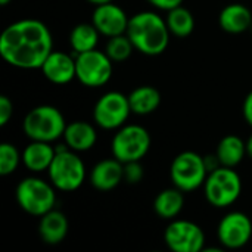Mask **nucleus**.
<instances>
[{
    "instance_id": "1",
    "label": "nucleus",
    "mask_w": 252,
    "mask_h": 252,
    "mask_svg": "<svg viewBox=\"0 0 252 252\" xmlns=\"http://www.w3.org/2000/svg\"><path fill=\"white\" fill-rule=\"evenodd\" d=\"M53 52L49 28L37 19H21L6 27L0 35V55L12 66L21 69L41 68Z\"/></svg>"
},
{
    "instance_id": "2",
    "label": "nucleus",
    "mask_w": 252,
    "mask_h": 252,
    "mask_svg": "<svg viewBox=\"0 0 252 252\" xmlns=\"http://www.w3.org/2000/svg\"><path fill=\"white\" fill-rule=\"evenodd\" d=\"M126 34L136 50L148 56H157L165 52L171 32L165 19L155 12L145 10L130 18Z\"/></svg>"
},
{
    "instance_id": "3",
    "label": "nucleus",
    "mask_w": 252,
    "mask_h": 252,
    "mask_svg": "<svg viewBox=\"0 0 252 252\" xmlns=\"http://www.w3.org/2000/svg\"><path fill=\"white\" fill-rule=\"evenodd\" d=\"M52 185L62 192L77 190L86 179L83 159L66 145L56 149V155L47 170Z\"/></svg>"
},
{
    "instance_id": "4",
    "label": "nucleus",
    "mask_w": 252,
    "mask_h": 252,
    "mask_svg": "<svg viewBox=\"0 0 252 252\" xmlns=\"http://www.w3.org/2000/svg\"><path fill=\"white\" fill-rule=\"evenodd\" d=\"M66 123L62 112L50 105H40L32 108L24 118V133L31 140L55 142L63 136Z\"/></svg>"
},
{
    "instance_id": "5",
    "label": "nucleus",
    "mask_w": 252,
    "mask_h": 252,
    "mask_svg": "<svg viewBox=\"0 0 252 252\" xmlns=\"http://www.w3.org/2000/svg\"><path fill=\"white\" fill-rule=\"evenodd\" d=\"M204 193L210 205L226 208L235 204L242 193V180L230 167H219L208 173L204 183Z\"/></svg>"
},
{
    "instance_id": "6",
    "label": "nucleus",
    "mask_w": 252,
    "mask_h": 252,
    "mask_svg": "<svg viewBox=\"0 0 252 252\" xmlns=\"http://www.w3.org/2000/svg\"><path fill=\"white\" fill-rule=\"evenodd\" d=\"M16 202L27 214L41 217L53 210L56 193L47 182L38 177H27L16 186Z\"/></svg>"
},
{
    "instance_id": "7",
    "label": "nucleus",
    "mask_w": 252,
    "mask_h": 252,
    "mask_svg": "<svg viewBox=\"0 0 252 252\" xmlns=\"http://www.w3.org/2000/svg\"><path fill=\"white\" fill-rule=\"evenodd\" d=\"M208 176L205 158L196 152L186 151L179 154L170 167L173 185L183 192H193L204 186Z\"/></svg>"
},
{
    "instance_id": "8",
    "label": "nucleus",
    "mask_w": 252,
    "mask_h": 252,
    "mask_svg": "<svg viewBox=\"0 0 252 252\" xmlns=\"http://www.w3.org/2000/svg\"><path fill=\"white\" fill-rule=\"evenodd\" d=\"M151 148V136L142 126L130 124L118 128L112 137L111 151L114 158L123 164L131 161H140Z\"/></svg>"
},
{
    "instance_id": "9",
    "label": "nucleus",
    "mask_w": 252,
    "mask_h": 252,
    "mask_svg": "<svg viewBox=\"0 0 252 252\" xmlns=\"http://www.w3.org/2000/svg\"><path fill=\"white\" fill-rule=\"evenodd\" d=\"M75 74L81 84L87 87H100L111 80L112 61L106 52L96 49L75 53Z\"/></svg>"
},
{
    "instance_id": "10",
    "label": "nucleus",
    "mask_w": 252,
    "mask_h": 252,
    "mask_svg": "<svg viewBox=\"0 0 252 252\" xmlns=\"http://www.w3.org/2000/svg\"><path fill=\"white\" fill-rule=\"evenodd\" d=\"M131 114L128 96L120 92H108L99 97L93 108L94 123L103 130H118Z\"/></svg>"
},
{
    "instance_id": "11",
    "label": "nucleus",
    "mask_w": 252,
    "mask_h": 252,
    "mask_svg": "<svg viewBox=\"0 0 252 252\" xmlns=\"http://www.w3.org/2000/svg\"><path fill=\"white\" fill-rule=\"evenodd\" d=\"M164 241L174 252H199L205 250L204 230L189 220H173L165 229Z\"/></svg>"
},
{
    "instance_id": "12",
    "label": "nucleus",
    "mask_w": 252,
    "mask_h": 252,
    "mask_svg": "<svg viewBox=\"0 0 252 252\" xmlns=\"http://www.w3.org/2000/svg\"><path fill=\"white\" fill-rule=\"evenodd\" d=\"M251 236V219L241 211H233L226 214L219 223L217 238L223 248L239 250L250 242Z\"/></svg>"
},
{
    "instance_id": "13",
    "label": "nucleus",
    "mask_w": 252,
    "mask_h": 252,
    "mask_svg": "<svg viewBox=\"0 0 252 252\" xmlns=\"http://www.w3.org/2000/svg\"><path fill=\"white\" fill-rule=\"evenodd\" d=\"M130 18L127 13L112 1L105 4H97L93 10L92 22L97 31L105 37H114L127 32Z\"/></svg>"
},
{
    "instance_id": "14",
    "label": "nucleus",
    "mask_w": 252,
    "mask_h": 252,
    "mask_svg": "<svg viewBox=\"0 0 252 252\" xmlns=\"http://www.w3.org/2000/svg\"><path fill=\"white\" fill-rule=\"evenodd\" d=\"M43 75L53 84H66L77 78L75 58H71L65 52H52L41 65Z\"/></svg>"
},
{
    "instance_id": "15",
    "label": "nucleus",
    "mask_w": 252,
    "mask_h": 252,
    "mask_svg": "<svg viewBox=\"0 0 252 252\" xmlns=\"http://www.w3.org/2000/svg\"><path fill=\"white\" fill-rule=\"evenodd\" d=\"M124 180V164L117 158L99 161L90 171V183L94 189L108 192Z\"/></svg>"
},
{
    "instance_id": "16",
    "label": "nucleus",
    "mask_w": 252,
    "mask_h": 252,
    "mask_svg": "<svg viewBox=\"0 0 252 252\" xmlns=\"http://www.w3.org/2000/svg\"><path fill=\"white\" fill-rule=\"evenodd\" d=\"M62 137L69 149L75 152H86L94 146L97 140V133L90 123L74 121L71 124H66Z\"/></svg>"
},
{
    "instance_id": "17",
    "label": "nucleus",
    "mask_w": 252,
    "mask_h": 252,
    "mask_svg": "<svg viewBox=\"0 0 252 252\" xmlns=\"http://www.w3.org/2000/svg\"><path fill=\"white\" fill-rule=\"evenodd\" d=\"M68 219L63 213L52 210L40 217L38 233L44 244L47 245H58L61 244L68 235Z\"/></svg>"
},
{
    "instance_id": "18",
    "label": "nucleus",
    "mask_w": 252,
    "mask_h": 252,
    "mask_svg": "<svg viewBox=\"0 0 252 252\" xmlns=\"http://www.w3.org/2000/svg\"><path fill=\"white\" fill-rule=\"evenodd\" d=\"M220 27L230 34H241L245 32L252 27L251 10L241 3L227 4L219 16Z\"/></svg>"
},
{
    "instance_id": "19",
    "label": "nucleus",
    "mask_w": 252,
    "mask_h": 252,
    "mask_svg": "<svg viewBox=\"0 0 252 252\" xmlns=\"http://www.w3.org/2000/svg\"><path fill=\"white\" fill-rule=\"evenodd\" d=\"M56 155V149L50 146L49 142L32 140L22 154L24 165L32 173H41L49 170L53 158Z\"/></svg>"
},
{
    "instance_id": "20",
    "label": "nucleus",
    "mask_w": 252,
    "mask_h": 252,
    "mask_svg": "<svg viewBox=\"0 0 252 252\" xmlns=\"http://www.w3.org/2000/svg\"><path fill=\"white\" fill-rule=\"evenodd\" d=\"M183 193L185 192L177 189L176 186L159 192L154 201L155 213L164 220H174L183 210V205H185Z\"/></svg>"
},
{
    "instance_id": "21",
    "label": "nucleus",
    "mask_w": 252,
    "mask_h": 252,
    "mask_svg": "<svg viewBox=\"0 0 252 252\" xmlns=\"http://www.w3.org/2000/svg\"><path fill=\"white\" fill-rule=\"evenodd\" d=\"M128 102H130V108L133 114L149 115L158 109L161 103V94L152 86H140V87H136L128 94Z\"/></svg>"
},
{
    "instance_id": "22",
    "label": "nucleus",
    "mask_w": 252,
    "mask_h": 252,
    "mask_svg": "<svg viewBox=\"0 0 252 252\" xmlns=\"http://www.w3.org/2000/svg\"><path fill=\"white\" fill-rule=\"evenodd\" d=\"M216 155L223 167L235 168L242 162L247 155V142L233 134L226 136L220 140Z\"/></svg>"
},
{
    "instance_id": "23",
    "label": "nucleus",
    "mask_w": 252,
    "mask_h": 252,
    "mask_svg": "<svg viewBox=\"0 0 252 252\" xmlns=\"http://www.w3.org/2000/svg\"><path fill=\"white\" fill-rule=\"evenodd\" d=\"M100 32L92 24H78L69 34V44L75 53H83L96 49Z\"/></svg>"
},
{
    "instance_id": "24",
    "label": "nucleus",
    "mask_w": 252,
    "mask_h": 252,
    "mask_svg": "<svg viewBox=\"0 0 252 252\" xmlns=\"http://www.w3.org/2000/svg\"><path fill=\"white\" fill-rule=\"evenodd\" d=\"M165 21L170 32L176 37H188L195 28V19L192 12L183 6H177L168 10Z\"/></svg>"
},
{
    "instance_id": "25",
    "label": "nucleus",
    "mask_w": 252,
    "mask_h": 252,
    "mask_svg": "<svg viewBox=\"0 0 252 252\" xmlns=\"http://www.w3.org/2000/svg\"><path fill=\"white\" fill-rule=\"evenodd\" d=\"M133 50H136V49L127 34L109 37L108 43H106V49H105L106 55L111 58L112 62H123V61L128 59L131 56Z\"/></svg>"
},
{
    "instance_id": "26",
    "label": "nucleus",
    "mask_w": 252,
    "mask_h": 252,
    "mask_svg": "<svg viewBox=\"0 0 252 252\" xmlns=\"http://www.w3.org/2000/svg\"><path fill=\"white\" fill-rule=\"evenodd\" d=\"M19 159H21V155L12 143L0 145V174L1 176L12 174L18 168Z\"/></svg>"
},
{
    "instance_id": "27",
    "label": "nucleus",
    "mask_w": 252,
    "mask_h": 252,
    "mask_svg": "<svg viewBox=\"0 0 252 252\" xmlns=\"http://www.w3.org/2000/svg\"><path fill=\"white\" fill-rule=\"evenodd\" d=\"M143 179V167L140 161H131L124 164V180L130 185H137Z\"/></svg>"
},
{
    "instance_id": "28",
    "label": "nucleus",
    "mask_w": 252,
    "mask_h": 252,
    "mask_svg": "<svg viewBox=\"0 0 252 252\" xmlns=\"http://www.w3.org/2000/svg\"><path fill=\"white\" fill-rule=\"evenodd\" d=\"M13 115V105L7 96H0V126H6Z\"/></svg>"
},
{
    "instance_id": "29",
    "label": "nucleus",
    "mask_w": 252,
    "mask_h": 252,
    "mask_svg": "<svg viewBox=\"0 0 252 252\" xmlns=\"http://www.w3.org/2000/svg\"><path fill=\"white\" fill-rule=\"evenodd\" d=\"M152 6L161 9V10H171L177 6H182L183 0H148Z\"/></svg>"
},
{
    "instance_id": "30",
    "label": "nucleus",
    "mask_w": 252,
    "mask_h": 252,
    "mask_svg": "<svg viewBox=\"0 0 252 252\" xmlns=\"http://www.w3.org/2000/svg\"><path fill=\"white\" fill-rule=\"evenodd\" d=\"M242 112H244V118L245 121L252 127V92L248 93V96L245 97L244 100V108H242Z\"/></svg>"
},
{
    "instance_id": "31",
    "label": "nucleus",
    "mask_w": 252,
    "mask_h": 252,
    "mask_svg": "<svg viewBox=\"0 0 252 252\" xmlns=\"http://www.w3.org/2000/svg\"><path fill=\"white\" fill-rule=\"evenodd\" d=\"M247 154L252 158V134L250 136V139L247 140Z\"/></svg>"
},
{
    "instance_id": "32",
    "label": "nucleus",
    "mask_w": 252,
    "mask_h": 252,
    "mask_svg": "<svg viewBox=\"0 0 252 252\" xmlns=\"http://www.w3.org/2000/svg\"><path fill=\"white\" fill-rule=\"evenodd\" d=\"M87 1H90V3H93V4H105V3H109V1H112V0H87Z\"/></svg>"
},
{
    "instance_id": "33",
    "label": "nucleus",
    "mask_w": 252,
    "mask_h": 252,
    "mask_svg": "<svg viewBox=\"0 0 252 252\" xmlns=\"http://www.w3.org/2000/svg\"><path fill=\"white\" fill-rule=\"evenodd\" d=\"M9 1H12V0H0V4H1V6H6Z\"/></svg>"
}]
</instances>
